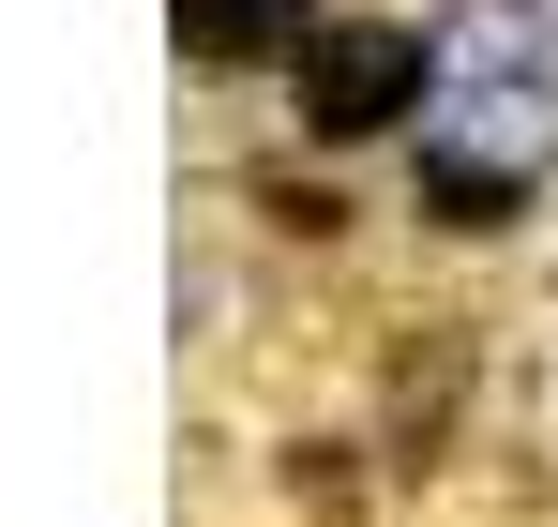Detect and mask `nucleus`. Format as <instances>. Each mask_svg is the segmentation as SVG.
Masks as SVG:
<instances>
[{"mask_svg": "<svg viewBox=\"0 0 558 527\" xmlns=\"http://www.w3.org/2000/svg\"><path fill=\"white\" fill-rule=\"evenodd\" d=\"M182 46L196 61H302V46H317V0H182Z\"/></svg>", "mask_w": 558, "mask_h": 527, "instance_id": "nucleus-2", "label": "nucleus"}, {"mask_svg": "<svg viewBox=\"0 0 558 527\" xmlns=\"http://www.w3.org/2000/svg\"><path fill=\"white\" fill-rule=\"evenodd\" d=\"M408 106H438V46L423 30H317L302 46V121L317 136H377V121H408Z\"/></svg>", "mask_w": 558, "mask_h": 527, "instance_id": "nucleus-1", "label": "nucleus"}]
</instances>
